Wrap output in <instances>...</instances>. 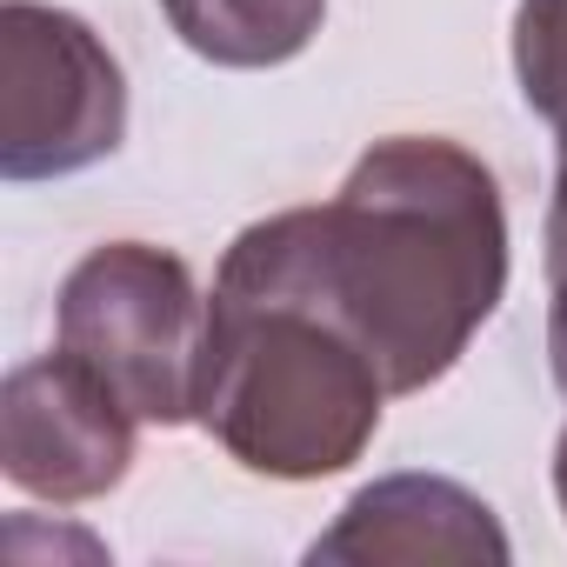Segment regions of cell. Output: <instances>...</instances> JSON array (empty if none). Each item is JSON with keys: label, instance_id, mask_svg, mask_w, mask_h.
<instances>
[{"label": "cell", "instance_id": "cell-1", "mask_svg": "<svg viewBox=\"0 0 567 567\" xmlns=\"http://www.w3.org/2000/svg\"><path fill=\"white\" fill-rule=\"evenodd\" d=\"M214 288L295 295L361 341L388 394H421L507 295V200L481 154L441 134L374 141L334 200L234 234Z\"/></svg>", "mask_w": 567, "mask_h": 567}, {"label": "cell", "instance_id": "cell-2", "mask_svg": "<svg viewBox=\"0 0 567 567\" xmlns=\"http://www.w3.org/2000/svg\"><path fill=\"white\" fill-rule=\"evenodd\" d=\"M388 381L315 301L214 288L194 421L267 481H328L381 434Z\"/></svg>", "mask_w": 567, "mask_h": 567}, {"label": "cell", "instance_id": "cell-3", "mask_svg": "<svg viewBox=\"0 0 567 567\" xmlns=\"http://www.w3.org/2000/svg\"><path fill=\"white\" fill-rule=\"evenodd\" d=\"M207 295L194 267L154 240L87 247L54 301V348L74 354L141 427H187L200 408Z\"/></svg>", "mask_w": 567, "mask_h": 567}, {"label": "cell", "instance_id": "cell-4", "mask_svg": "<svg viewBox=\"0 0 567 567\" xmlns=\"http://www.w3.org/2000/svg\"><path fill=\"white\" fill-rule=\"evenodd\" d=\"M127 141V74L107 41L48 0L0 8V174L68 181Z\"/></svg>", "mask_w": 567, "mask_h": 567}, {"label": "cell", "instance_id": "cell-5", "mask_svg": "<svg viewBox=\"0 0 567 567\" xmlns=\"http://www.w3.org/2000/svg\"><path fill=\"white\" fill-rule=\"evenodd\" d=\"M134 427L141 421L61 348L21 361L0 388V467L54 507L114 494L134 467Z\"/></svg>", "mask_w": 567, "mask_h": 567}, {"label": "cell", "instance_id": "cell-6", "mask_svg": "<svg viewBox=\"0 0 567 567\" xmlns=\"http://www.w3.org/2000/svg\"><path fill=\"white\" fill-rule=\"evenodd\" d=\"M494 507L447 474L368 481L341 520L308 547V560H507Z\"/></svg>", "mask_w": 567, "mask_h": 567}, {"label": "cell", "instance_id": "cell-7", "mask_svg": "<svg viewBox=\"0 0 567 567\" xmlns=\"http://www.w3.org/2000/svg\"><path fill=\"white\" fill-rule=\"evenodd\" d=\"M161 14L214 68H280L321 34L328 0H161Z\"/></svg>", "mask_w": 567, "mask_h": 567}, {"label": "cell", "instance_id": "cell-8", "mask_svg": "<svg viewBox=\"0 0 567 567\" xmlns=\"http://www.w3.org/2000/svg\"><path fill=\"white\" fill-rule=\"evenodd\" d=\"M514 74H520V101L560 134L567 127V0H520L514 8Z\"/></svg>", "mask_w": 567, "mask_h": 567}, {"label": "cell", "instance_id": "cell-9", "mask_svg": "<svg viewBox=\"0 0 567 567\" xmlns=\"http://www.w3.org/2000/svg\"><path fill=\"white\" fill-rule=\"evenodd\" d=\"M547 288H567V127H560V154H554V200H547Z\"/></svg>", "mask_w": 567, "mask_h": 567}, {"label": "cell", "instance_id": "cell-10", "mask_svg": "<svg viewBox=\"0 0 567 567\" xmlns=\"http://www.w3.org/2000/svg\"><path fill=\"white\" fill-rule=\"evenodd\" d=\"M547 368L554 388L567 394V288H547Z\"/></svg>", "mask_w": 567, "mask_h": 567}, {"label": "cell", "instance_id": "cell-11", "mask_svg": "<svg viewBox=\"0 0 567 567\" xmlns=\"http://www.w3.org/2000/svg\"><path fill=\"white\" fill-rule=\"evenodd\" d=\"M554 501H560V514H567V427H560V441H554Z\"/></svg>", "mask_w": 567, "mask_h": 567}]
</instances>
